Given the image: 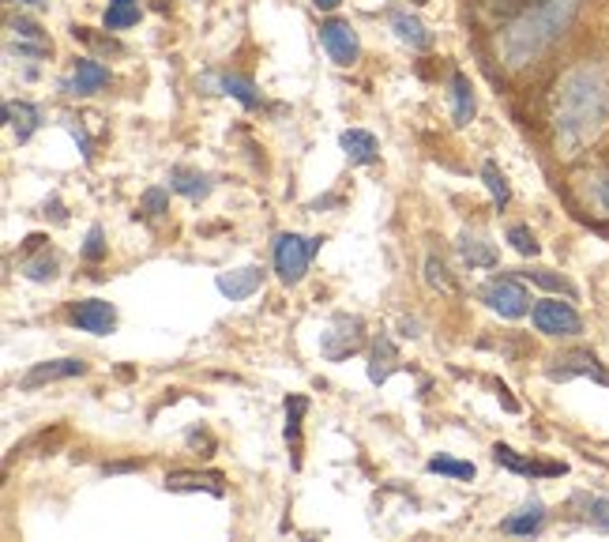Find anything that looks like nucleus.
<instances>
[{
	"label": "nucleus",
	"mask_w": 609,
	"mask_h": 542,
	"mask_svg": "<svg viewBox=\"0 0 609 542\" xmlns=\"http://www.w3.org/2000/svg\"><path fill=\"white\" fill-rule=\"evenodd\" d=\"M572 508L580 513L583 523H590V528L598 531H609V497H598V494H572Z\"/></svg>",
	"instance_id": "24"
},
{
	"label": "nucleus",
	"mask_w": 609,
	"mask_h": 542,
	"mask_svg": "<svg viewBox=\"0 0 609 542\" xmlns=\"http://www.w3.org/2000/svg\"><path fill=\"white\" fill-rule=\"evenodd\" d=\"M541 523H546V505H541L538 497H531V502L523 505L520 513L508 516V520L500 523V531H504V535H534Z\"/></svg>",
	"instance_id": "22"
},
{
	"label": "nucleus",
	"mask_w": 609,
	"mask_h": 542,
	"mask_svg": "<svg viewBox=\"0 0 609 542\" xmlns=\"http://www.w3.org/2000/svg\"><path fill=\"white\" fill-rule=\"evenodd\" d=\"M531 321L541 336H553V339H572L583 332V316L575 313L572 298L569 302H561V298H541V302H534Z\"/></svg>",
	"instance_id": "5"
},
{
	"label": "nucleus",
	"mask_w": 609,
	"mask_h": 542,
	"mask_svg": "<svg viewBox=\"0 0 609 542\" xmlns=\"http://www.w3.org/2000/svg\"><path fill=\"white\" fill-rule=\"evenodd\" d=\"M553 147L561 158H575L609 124V69L598 61H580L553 83L549 98Z\"/></svg>",
	"instance_id": "1"
},
{
	"label": "nucleus",
	"mask_w": 609,
	"mask_h": 542,
	"mask_svg": "<svg viewBox=\"0 0 609 542\" xmlns=\"http://www.w3.org/2000/svg\"><path fill=\"white\" fill-rule=\"evenodd\" d=\"M20 272H23V279H31V282H49L57 275V256L49 253L46 233H31V238L23 241Z\"/></svg>",
	"instance_id": "11"
},
{
	"label": "nucleus",
	"mask_w": 609,
	"mask_h": 542,
	"mask_svg": "<svg viewBox=\"0 0 609 542\" xmlns=\"http://www.w3.org/2000/svg\"><path fill=\"white\" fill-rule=\"evenodd\" d=\"M452 117L455 124H471L474 121V83L455 72L452 76Z\"/></svg>",
	"instance_id": "27"
},
{
	"label": "nucleus",
	"mask_w": 609,
	"mask_h": 542,
	"mask_svg": "<svg viewBox=\"0 0 609 542\" xmlns=\"http://www.w3.org/2000/svg\"><path fill=\"white\" fill-rule=\"evenodd\" d=\"M308 411L305 396H287V426H282V437L290 445V463L302 467V419Z\"/></svg>",
	"instance_id": "20"
},
{
	"label": "nucleus",
	"mask_w": 609,
	"mask_h": 542,
	"mask_svg": "<svg viewBox=\"0 0 609 542\" xmlns=\"http://www.w3.org/2000/svg\"><path fill=\"white\" fill-rule=\"evenodd\" d=\"M561 365H549V381H572V377H590L598 381V385H609V373L606 365L598 362L590 350H575V354H564L557 358Z\"/></svg>",
	"instance_id": "12"
},
{
	"label": "nucleus",
	"mask_w": 609,
	"mask_h": 542,
	"mask_svg": "<svg viewBox=\"0 0 609 542\" xmlns=\"http://www.w3.org/2000/svg\"><path fill=\"white\" fill-rule=\"evenodd\" d=\"M215 287H219L222 298H230V302H245V298H253L256 290L264 287V272L260 268H233V272H222L219 279H215Z\"/></svg>",
	"instance_id": "16"
},
{
	"label": "nucleus",
	"mask_w": 609,
	"mask_h": 542,
	"mask_svg": "<svg viewBox=\"0 0 609 542\" xmlns=\"http://www.w3.org/2000/svg\"><path fill=\"white\" fill-rule=\"evenodd\" d=\"M170 189L185 200H204L207 193H211V178H207L204 170H196V166H173Z\"/></svg>",
	"instance_id": "21"
},
{
	"label": "nucleus",
	"mask_w": 609,
	"mask_h": 542,
	"mask_svg": "<svg viewBox=\"0 0 609 542\" xmlns=\"http://www.w3.org/2000/svg\"><path fill=\"white\" fill-rule=\"evenodd\" d=\"M320 41H324V49H328V57L339 64V69H350V64H357V57H362L357 31L350 27L346 20H328V23H324Z\"/></svg>",
	"instance_id": "8"
},
{
	"label": "nucleus",
	"mask_w": 609,
	"mask_h": 542,
	"mask_svg": "<svg viewBox=\"0 0 609 542\" xmlns=\"http://www.w3.org/2000/svg\"><path fill=\"white\" fill-rule=\"evenodd\" d=\"M106 83H110V69L90 61V57H83V61H76V69H72V76L64 80V95L87 98V95H95V91H102Z\"/></svg>",
	"instance_id": "14"
},
{
	"label": "nucleus",
	"mask_w": 609,
	"mask_h": 542,
	"mask_svg": "<svg viewBox=\"0 0 609 542\" xmlns=\"http://www.w3.org/2000/svg\"><path fill=\"white\" fill-rule=\"evenodd\" d=\"M207 87H219L222 95H230V98H237L241 106H245V110H256V106H260V95H256V83L248 80V76H219V80H204Z\"/></svg>",
	"instance_id": "26"
},
{
	"label": "nucleus",
	"mask_w": 609,
	"mask_h": 542,
	"mask_svg": "<svg viewBox=\"0 0 609 542\" xmlns=\"http://www.w3.org/2000/svg\"><path fill=\"white\" fill-rule=\"evenodd\" d=\"M399 362H403V358H399V347H395V339L388 336V332H380L377 339H373V347H369V381L373 385H388V377L391 373L399 370Z\"/></svg>",
	"instance_id": "15"
},
{
	"label": "nucleus",
	"mask_w": 609,
	"mask_h": 542,
	"mask_svg": "<svg viewBox=\"0 0 609 542\" xmlns=\"http://www.w3.org/2000/svg\"><path fill=\"white\" fill-rule=\"evenodd\" d=\"M508 241H512V249H515L520 256H538V253H541V245H538V238H534V230L523 227V222L508 227Z\"/></svg>",
	"instance_id": "35"
},
{
	"label": "nucleus",
	"mask_w": 609,
	"mask_h": 542,
	"mask_svg": "<svg viewBox=\"0 0 609 542\" xmlns=\"http://www.w3.org/2000/svg\"><path fill=\"white\" fill-rule=\"evenodd\" d=\"M69 316L80 332H90V336H110L117 328V310L106 298H83V302L72 305Z\"/></svg>",
	"instance_id": "9"
},
{
	"label": "nucleus",
	"mask_w": 609,
	"mask_h": 542,
	"mask_svg": "<svg viewBox=\"0 0 609 542\" xmlns=\"http://www.w3.org/2000/svg\"><path fill=\"white\" fill-rule=\"evenodd\" d=\"M497 396H500V404H504L508 411H520V404H515V399L508 396V388H504V385H497Z\"/></svg>",
	"instance_id": "37"
},
{
	"label": "nucleus",
	"mask_w": 609,
	"mask_h": 542,
	"mask_svg": "<svg viewBox=\"0 0 609 542\" xmlns=\"http://www.w3.org/2000/svg\"><path fill=\"white\" fill-rule=\"evenodd\" d=\"M425 282H429L433 290H440V294H455L452 272H448L444 261H437V256H425Z\"/></svg>",
	"instance_id": "33"
},
{
	"label": "nucleus",
	"mask_w": 609,
	"mask_h": 542,
	"mask_svg": "<svg viewBox=\"0 0 609 542\" xmlns=\"http://www.w3.org/2000/svg\"><path fill=\"white\" fill-rule=\"evenodd\" d=\"M494 460L500 467H508V471L523 474V479H557V474H564L569 467L564 463H538V460H527V456H520L512 445H494Z\"/></svg>",
	"instance_id": "13"
},
{
	"label": "nucleus",
	"mask_w": 609,
	"mask_h": 542,
	"mask_svg": "<svg viewBox=\"0 0 609 542\" xmlns=\"http://www.w3.org/2000/svg\"><path fill=\"white\" fill-rule=\"evenodd\" d=\"M4 121H8V129L15 132V140L20 144H27L31 136L38 132V124H41V110L35 103H4Z\"/></svg>",
	"instance_id": "19"
},
{
	"label": "nucleus",
	"mask_w": 609,
	"mask_h": 542,
	"mask_svg": "<svg viewBox=\"0 0 609 542\" xmlns=\"http://www.w3.org/2000/svg\"><path fill=\"white\" fill-rule=\"evenodd\" d=\"M391 31H395V38L411 49H429L433 46V35L425 31V23L414 20V15H406V12H391Z\"/></svg>",
	"instance_id": "25"
},
{
	"label": "nucleus",
	"mask_w": 609,
	"mask_h": 542,
	"mask_svg": "<svg viewBox=\"0 0 609 542\" xmlns=\"http://www.w3.org/2000/svg\"><path fill=\"white\" fill-rule=\"evenodd\" d=\"M139 4H110L106 8V31H129V27H136L139 23Z\"/></svg>",
	"instance_id": "32"
},
{
	"label": "nucleus",
	"mask_w": 609,
	"mask_h": 542,
	"mask_svg": "<svg viewBox=\"0 0 609 542\" xmlns=\"http://www.w3.org/2000/svg\"><path fill=\"white\" fill-rule=\"evenodd\" d=\"M124 471H144V460H129V463H106L102 474H124Z\"/></svg>",
	"instance_id": "36"
},
{
	"label": "nucleus",
	"mask_w": 609,
	"mask_h": 542,
	"mask_svg": "<svg viewBox=\"0 0 609 542\" xmlns=\"http://www.w3.org/2000/svg\"><path fill=\"white\" fill-rule=\"evenodd\" d=\"M324 238H302V233H279L275 238V275H279L287 287H297V282L308 275V264L320 253Z\"/></svg>",
	"instance_id": "3"
},
{
	"label": "nucleus",
	"mask_w": 609,
	"mask_h": 542,
	"mask_svg": "<svg viewBox=\"0 0 609 542\" xmlns=\"http://www.w3.org/2000/svg\"><path fill=\"white\" fill-rule=\"evenodd\" d=\"M166 212H170V193H166L162 185H151L144 196H139V212H136V219H162Z\"/></svg>",
	"instance_id": "30"
},
{
	"label": "nucleus",
	"mask_w": 609,
	"mask_h": 542,
	"mask_svg": "<svg viewBox=\"0 0 609 542\" xmlns=\"http://www.w3.org/2000/svg\"><path fill=\"white\" fill-rule=\"evenodd\" d=\"M523 279H531V282H538V287H546V290H553V294H564V298H580V290L572 287L564 275H553V272H546V268H531V272H523Z\"/></svg>",
	"instance_id": "31"
},
{
	"label": "nucleus",
	"mask_w": 609,
	"mask_h": 542,
	"mask_svg": "<svg viewBox=\"0 0 609 542\" xmlns=\"http://www.w3.org/2000/svg\"><path fill=\"white\" fill-rule=\"evenodd\" d=\"M166 490H170V494L207 490L211 497H222V494H227V486H222V474H219V471H211V474H199V471H173V474H166Z\"/></svg>",
	"instance_id": "18"
},
{
	"label": "nucleus",
	"mask_w": 609,
	"mask_h": 542,
	"mask_svg": "<svg viewBox=\"0 0 609 542\" xmlns=\"http://www.w3.org/2000/svg\"><path fill=\"white\" fill-rule=\"evenodd\" d=\"M572 193L580 200V207L590 215V219L609 222V166H587L572 178Z\"/></svg>",
	"instance_id": "7"
},
{
	"label": "nucleus",
	"mask_w": 609,
	"mask_h": 542,
	"mask_svg": "<svg viewBox=\"0 0 609 542\" xmlns=\"http://www.w3.org/2000/svg\"><path fill=\"white\" fill-rule=\"evenodd\" d=\"M482 185L489 189V196H494L497 207H508V200H512V189H508V178L500 173V166L489 158V162H482Z\"/></svg>",
	"instance_id": "28"
},
{
	"label": "nucleus",
	"mask_w": 609,
	"mask_h": 542,
	"mask_svg": "<svg viewBox=\"0 0 609 542\" xmlns=\"http://www.w3.org/2000/svg\"><path fill=\"white\" fill-rule=\"evenodd\" d=\"M425 471H429V474H448V479H459V482H471L474 474H478L471 460H452V456H433V460L425 463Z\"/></svg>",
	"instance_id": "29"
},
{
	"label": "nucleus",
	"mask_w": 609,
	"mask_h": 542,
	"mask_svg": "<svg viewBox=\"0 0 609 542\" xmlns=\"http://www.w3.org/2000/svg\"><path fill=\"white\" fill-rule=\"evenodd\" d=\"M482 302H486L497 316H504V321H520V316H527L534 310L531 290L523 287L515 275H494V279L482 287Z\"/></svg>",
	"instance_id": "4"
},
{
	"label": "nucleus",
	"mask_w": 609,
	"mask_h": 542,
	"mask_svg": "<svg viewBox=\"0 0 609 542\" xmlns=\"http://www.w3.org/2000/svg\"><path fill=\"white\" fill-rule=\"evenodd\" d=\"M106 253H110V241H106V230L95 222V227L87 230V241H83V261L102 264V261H106Z\"/></svg>",
	"instance_id": "34"
},
{
	"label": "nucleus",
	"mask_w": 609,
	"mask_h": 542,
	"mask_svg": "<svg viewBox=\"0 0 609 542\" xmlns=\"http://www.w3.org/2000/svg\"><path fill=\"white\" fill-rule=\"evenodd\" d=\"M365 344V324L362 316H350V313H336L328 321V328L320 332V350L328 362H343L354 350H362Z\"/></svg>",
	"instance_id": "6"
},
{
	"label": "nucleus",
	"mask_w": 609,
	"mask_h": 542,
	"mask_svg": "<svg viewBox=\"0 0 609 542\" xmlns=\"http://www.w3.org/2000/svg\"><path fill=\"white\" fill-rule=\"evenodd\" d=\"M87 373V362L83 358H53V362H38L35 370H27L20 377V388L23 392H35L41 385H53V381H72V377H83Z\"/></svg>",
	"instance_id": "10"
},
{
	"label": "nucleus",
	"mask_w": 609,
	"mask_h": 542,
	"mask_svg": "<svg viewBox=\"0 0 609 542\" xmlns=\"http://www.w3.org/2000/svg\"><path fill=\"white\" fill-rule=\"evenodd\" d=\"M580 12H583V0H531L520 15H512V20L500 27V35H497L500 64L520 72V69H527V64L541 61L557 41L569 35V27Z\"/></svg>",
	"instance_id": "2"
},
{
	"label": "nucleus",
	"mask_w": 609,
	"mask_h": 542,
	"mask_svg": "<svg viewBox=\"0 0 609 542\" xmlns=\"http://www.w3.org/2000/svg\"><path fill=\"white\" fill-rule=\"evenodd\" d=\"M339 4H343V0H313L316 12H336Z\"/></svg>",
	"instance_id": "38"
},
{
	"label": "nucleus",
	"mask_w": 609,
	"mask_h": 542,
	"mask_svg": "<svg viewBox=\"0 0 609 542\" xmlns=\"http://www.w3.org/2000/svg\"><path fill=\"white\" fill-rule=\"evenodd\" d=\"M4 4H20V8H27V4H46V0H4Z\"/></svg>",
	"instance_id": "39"
},
{
	"label": "nucleus",
	"mask_w": 609,
	"mask_h": 542,
	"mask_svg": "<svg viewBox=\"0 0 609 542\" xmlns=\"http://www.w3.org/2000/svg\"><path fill=\"white\" fill-rule=\"evenodd\" d=\"M339 147H343V155H346L350 166H369V162H377V158H380L377 136H373V132H365V129H346L343 136H339Z\"/></svg>",
	"instance_id": "17"
},
{
	"label": "nucleus",
	"mask_w": 609,
	"mask_h": 542,
	"mask_svg": "<svg viewBox=\"0 0 609 542\" xmlns=\"http://www.w3.org/2000/svg\"><path fill=\"white\" fill-rule=\"evenodd\" d=\"M459 256H463V264H471V268H497L500 264V253L486 238H478V233H463V238H459Z\"/></svg>",
	"instance_id": "23"
}]
</instances>
